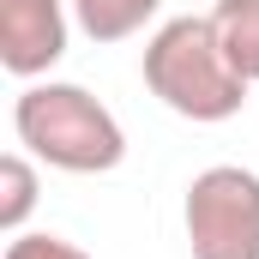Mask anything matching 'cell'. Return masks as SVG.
Instances as JSON below:
<instances>
[{
	"instance_id": "1",
	"label": "cell",
	"mask_w": 259,
	"mask_h": 259,
	"mask_svg": "<svg viewBox=\"0 0 259 259\" xmlns=\"http://www.w3.org/2000/svg\"><path fill=\"white\" fill-rule=\"evenodd\" d=\"M145 84L163 109H175L181 121L199 127H217V121H235L241 103H247V78L235 72L223 36H217V18H169L157 24V36L145 42Z\"/></svg>"
},
{
	"instance_id": "2",
	"label": "cell",
	"mask_w": 259,
	"mask_h": 259,
	"mask_svg": "<svg viewBox=\"0 0 259 259\" xmlns=\"http://www.w3.org/2000/svg\"><path fill=\"white\" fill-rule=\"evenodd\" d=\"M12 133L36 163L61 175H109L127 157V133L115 109L66 78H30L12 103Z\"/></svg>"
},
{
	"instance_id": "3",
	"label": "cell",
	"mask_w": 259,
	"mask_h": 259,
	"mask_svg": "<svg viewBox=\"0 0 259 259\" xmlns=\"http://www.w3.org/2000/svg\"><path fill=\"white\" fill-rule=\"evenodd\" d=\"M181 229L193 259H259V175L241 163H211L187 181Z\"/></svg>"
},
{
	"instance_id": "4",
	"label": "cell",
	"mask_w": 259,
	"mask_h": 259,
	"mask_svg": "<svg viewBox=\"0 0 259 259\" xmlns=\"http://www.w3.org/2000/svg\"><path fill=\"white\" fill-rule=\"evenodd\" d=\"M72 0H0V66L12 78H42L66 55Z\"/></svg>"
},
{
	"instance_id": "5",
	"label": "cell",
	"mask_w": 259,
	"mask_h": 259,
	"mask_svg": "<svg viewBox=\"0 0 259 259\" xmlns=\"http://www.w3.org/2000/svg\"><path fill=\"white\" fill-rule=\"evenodd\" d=\"M157 12H163V0H72V18L91 42H127Z\"/></svg>"
},
{
	"instance_id": "6",
	"label": "cell",
	"mask_w": 259,
	"mask_h": 259,
	"mask_svg": "<svg viewBox=\"0 0 259 259\" xmlns=\"http://www.w3.org/2000/svg\"><path fill=\"white\" fill-rule=\"evenodd\" d=\"M211 18H217V36H223L235 72L247 84H259V0H217Z\"/></svg>"
},
{
	"instance_id": "7",
	"label": "cell",
	"mask_w": 259,
	"mask_h": 259,
	"mask_svg": "<svg viewBox=\"0 0 259 259\" xmlns=\"http://www.w3.org/2000/svg\"><path fill=\"white\" fill-rule=\"evenodd\" d=\"M30 211H36V163H30V151H6L0 157V229H6V241L24 235Z\"/></svg>"
},
{
	"instance_id": "8",
	"label": "cell",
	"mask_w": 259,
	"mask_h": 259,
	"mask_svg": "<svg viewBox=\"0 0 259 259\" xmlns=\"http://www.w3.org/2000/svg\"><path fill=\"white\" fill-rule=\"evenodd\" d=\"M0 259H91V253H84L78 241H66V235H49V229H42V235H12Z\"/></svg>"
}]
</instances>
